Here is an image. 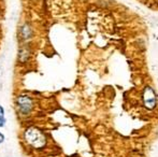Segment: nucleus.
<instances>
[{
    "mask_svg": "<svg viewBox=\"0 0 158 157\" xmlns=\"http://www.w3.org/2000/svg\"><path fill=\"white\" fill-rule=\"evenodd\" d=\"M6 125V115H4V109L3 107L0 105V128Z\"/></svg>",
    "mask_w": 158,
    "mask_h": 157,
    "instance_id": "nucleus-4",
    "label": "nucleus"
},
{
    "mask_svg": "<svg viewBox=\"0 0 158 157\" xmlns=\"http://www.w3.org/2000/svg\"><path fill=\"white\" fill-rule=\"evenodd\" d=\"M3 141H4V136H3V134H1V132H0V144H1Z\"/></svg>",
    "mask_w": 158,
    "mask_h": 157,
    "instance_id": "nucleus-5",
    "label": "nucleus"
},
{
    "mask_svg": "<svg viewBox=\"0 0 158 157\" xmlns=\"http://www.w3.org/2000/svg\"><path fill=\"white\" fill-rule=\"evenodd\" d=\"M143 102L148 109L152 110L156 105V95L152 87H145L143 90Z\"/></svg>",
    "mask_w": 158,
    "mask_h": 157,
    "instance_id": "nucleus-3",
    "label": "nucleus"
},
{
    "mask_svg": "<svg viewBox=\"0 0 158 157\" xmlns=\"http://www.w3.org/2000/svg\"><path fill=\"white\" fill-rule=\"evenodd\" d=\"M25 139L28 144L35 149H40L45 145V136L37 128H29L25 132Z\"/></svg>",
    "mask_w": 158,
    "mask_h": 157,
    "instance_id": "nucleus-1",
    "label": "nucleus"
},
{
    "mask_svg": "<svg viewBox=\"0 0 158 157\" xmlns=\"http://www.w3.org/2000/svg\"><path fill=\"white\" fill-rule=\"evenodd\" d=\"M17 108H19V111L24 115L29 114L33 108L32 99L26 95H21L17 98Z\"/></svg>",
    "mask_w": 158,
    "mask_h": 157,
    "instance_id": "nucleus-2",
    "label": "nucleus"
}]
</instances>
